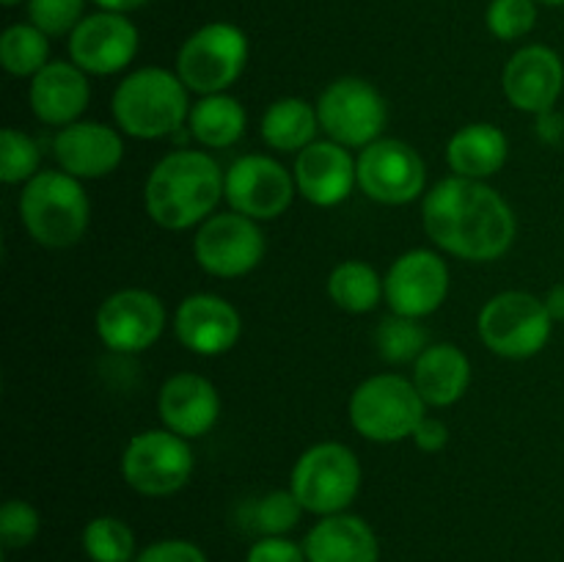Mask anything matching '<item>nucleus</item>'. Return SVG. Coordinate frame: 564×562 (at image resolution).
Masks as SVG:
<instances>
[{
    "label": "nucleus",
    "mask_w": 564,
    "mask_h": 562,
    "mask_svg": "<svg viewBox=\"0 0 564 562\" xmlns=\"http://www.w3.org/2000/svg\"><path fill=\"white\" fill-rule=\"evenodd\" d=\"M352 430L375 444H397L411 439L416 424L427 417V402L411 378L380 372L361 380L347 402Z\"/></svg>",
    "instance_id": "39448f33"
},
{
    "label": "nucleus",
    "mask_w": 564,
    "mask_h": 562,
    "mask_svg": "<svg viewBox=\"0 0 564 562\" xmlns=\"http://www.w3.org/2000/svg\"><path fill=\"white\" fill-rule=\"evenodd\" d=\"M28 22L50 39L69 36L86 17V0H28Z\"/></svg>",
    "instance_id": "f704fd0d"
},
{
    "label": "nucleus",
    "mask_w": 564,
    "mask_h": 562,
    "mask_svg": "<svg viewBox=\"0 0 564 562\" xmlns=\"http://www.w3.org/2000/svg\"><path fill=\"white\" fill-rule=\"evenodd\" d=\"M20 220L39 246L69 248L86 235L91 202L83 191V182L66 171H39L22 185Z\"/></svg>",
    "instance_id": "20e7f679"
},
{
    "label": "nucleus",
    "mask_w": 564,
    "mask_h": 562,
    "mask_svg": "<svg viewBox=\"0 0 564 562\" xmlns=\"http://www.w3.org/2000/svg\"><path fill=\"white\" fill-rule=\"evenodd\" d=\"M91 3L99 6V9H105V11H119V14H130V11L143 9L149 0H91Z\"/></svg>",
    "instance_id": "79ce46f5"
},
{
    "label": "nucleus",
    "mask_w": 564,
    "mask_h": 562,
    "mask_svg": "<svg viewBox=\"0 0 564 562\" xmlns=\"http://www.w3.org/2000/svg\"><path fill=\"white\" fill-rule=\"evenodd\" d=\"M485 25L499 42H518L538 25V0H490Z\"/></svg>",
    "instance_id": "473e14b6"
},
{
    "label": "nucleus",
    "mask_w": 564,
    "mask_h": 562,
    "mask_svg": "<svg viewBox=\"0 0 564 562\" xmlns=\"http://www.w3.org/2000/svg\"><path fill=\"white\" fill-rule=\"evenodd\" d=\"M430 345L433 342H430L422 320L402 317V314L391 312L375 328V350L386 364H394V367L397 364H413Z\"/></svg>",
    "instance_id": "7c9ffc66"
},
{
    "label": "nucleus",
    "mask_w": 564,
    "mask_h": 562,
    "mask_svg": "<svg viewBox=\"0 0 564 562\" xmlns=\"http://www.w3.org/2000/svg\"><path fill=\"white\" fill-rule=\"evenodd\" d=\"M246 562H308L303 543H295L286 534H262L248 549Z\"/></svg>",
    "instance_id": "4c0bfd02"
},
{
    "label": "nucleus",
    "mask_w": 564,
    "mask_h": 562,
    "mask_svg": "<svg viewBox=\"0 0 564 562\" xmlns=\"http://www.w3.org/2000/svg\"><path fill=\"white\" fill-rule=\"evenodd\" d=\"M411 441L422 452H430V455H433V452H441L449 444V428H446V422H441V419L424 417L422 422L416 424V430H413Z\"/></svg>",
    "instance_id": "58836bf2"
},
{
    "label": "nucleus",
    "mask_w": 564,
    "mask_h": 562,
    "mask_svg": "<svg viewBox=\"0 0 564 562\" xmlns=\"http://www.w3.org/2000/svg\"><path fill=\"white\" fill-rule=\"evenodd\" d=\"M449 295V264L430 248H411L391 262L383 275V298L402 317L424 320L438 312Z\"/></svg>",
    "instance_id": "4468645a"
},
{
    "label": "nucleus",
    "mask_w": 564,
    "mask_h": 562,
    "mask_svg": "<svg viewBox=\"0 0 564 562\" xmlns=\"http://www.w3.org/2000/svg\"><path fill=\"white\" fill-rule=\"evenodd\" d=\"M538 3H543V6H551V9H562V6H564V0H538Z\"/></svg>",
    "instance_id": "37998d69"
},
{
    "label": "nucleus",
    "mask_w": 564,
    "mask_h": 562,
    "mask_svg": "<svg viewBox=\"0 0 564 562\" xmlns=\"http://www.w3.org/2000/svg\"><path fill=\"white\" fill-rule=\"evenodd\" d=\"M308 562H380L375 529L352 512L325 516L303 538Z\"/></svg>",
    "instance_id": "5701e85b"
},
{
    "label": "nucleus",
    "mask_w": 564,
    "mask_h": 562,
    "mask_svg": "<svg viewBox=\"0 0 564 562\" xmlns=\"http://www.w3.org/2000/svg\"><path fill=\"white\" fill-rule=\"evenodd\" d=\"M361 463L347 444L319 441L301 452L292 466L290 488L301 499L303 510L325 518L347 512L361 490Z\"/></svg>",
    "instance_id": "423d86ee"
},
{
    "label": "nucleus",
    "mask_w": 564,
    "mask_h": 562,
    "mask_svg": "<svg viewBox=\"0 0 564 562\" xmlns=\"http://www.w3.org/2000/svg\"><path fill=\"white\" fill-rule=\"evenodd\" d=\"M246 108L231 94H207L193 102L191 116H187V130L207 149L235 147L246 136Z\"/></svg>",
    "instance_id": "bb28decb"
},
{
    "label": "nucleus",
    "mask_w": 564,
    "mask_h": 562,
    "mask_svg": "<svg viewBox=\"0 0 564 562\" xmlns=\"http://www.w3.org/2000/svg\"><path fill=\"white\" fill-rule=\"evenodd\" d=\"M292 174L297 196L314 207H339L350 198L352 187H358V169L350 149L330 138L308 143L303 152H297Z\"/></svg>",
    "instance_id": "6ab92c4d"
},
{
    "label": "nucleus",
    "mask_w": 564,
    "mask_h": 562,
    "mask_svg": "<svg viewBox=\"0 0 564 562\" xmlns=\"http://www.w3.org/2000/svg\"><path fill=\"white\" fill-rule=\"evenodd\" d=\"M501 91L521 114L540 116L554 110L564 91L562 55L549 44H527L516 50L501 72Z\"/></svg>",
    "instance_id": "f3484780"
},
{
    "label": "nucleus",
    "mask_w": 564,
    "mask_h": 562,
    "mask_svg": "<svg viewBox=\"0 0 564 562\" xmlns=\"http://www.w3.org/2000/svg\"><path fill=\"white\" fill-rule=\"evenodd\" d=\"M295 196V174L268 154H242L226 169L224 198L231 213L273 220L292 207Z\"/></svg>",
    "instance_id": "ddd939ff"
},
{
    "label": "nucleus",
    "mask_w": 564,
    "mask_h": 562,
    "mask_svg": "<svg viewBox=\"0 0 564 562\" xmlns=\"http://www.w3.org/2000/svg\"><path fill=\"white\" fill-rule=\"evenodd\" d=\"M303 505L292 488H279L264 494L253 507V523L262 534H290L301 523Z\"/></svg>",
    "instance_id": "72a5a7b5"
},
{
    "label": "nucleus",
    "mask_w": 564,
    "mask_h": 562,
    "mask_svg": "<svg viewBox=\"0 0 564 562\" xmlns=\"http://www.w3.org/2000/svg\"><path fill=\"white\" fill-rule=\"evenodd\" d=\"M191 441L165 428L143 430L127 441L121 452V477L135 494L149 499L174 496L193 477Z\"/></svg>",
    "instance_id": "1a4fd4ad"
},
{
    "label": "nucleus",
    "mask_w": 564,
    "mask_h": 562,
    "mask_svg": "<svg viewBox=\"0 0 564 562\" xmlns=\"http://www.w3.org/2000/svg\"><path fill=\"white\" fill-rule=\"evenodd\" d=\"M317 130V105L306 102L303 97L275 99L259 121V136L275 152H303L308 143H314Z\"/></svg>",
    "instance_id": "a878e982"
},
{
    "label": "nucleus",
    "mask_w": 564,
    "mask_h": 562,
    "mask_svg": "<svg viewBox=\"0 0 564 562\" xmlns=\"http://www.w3.org/2000/svg\"><path fill=\"white\" fill-rule=\"evenodd\" d=\"M538 119V136L540 141L549 143V147H560L564 141V119L554 110H545V114L534 116Z\"/></svg>",
    "instance_id": "ea45409f"
},
{
    "label": "nucleus",
    "mask_w": 564,
    "mask_h": 562,
    "mask_svg": "<svg viewBox=\"0 0 564 562\" xmlns=\"http://www.w3.org/2000/svg\"><path fill=\"white\" fill-rule=\"evenodd\" d=\"M411 380L427 408H449L466 397L471 383V361L452 342H433L413 361Z\"/></svg>",
    "instance_id": "b1692460"
},
{
    "label": "nucleus",
    "mask_w": 564,
    "mask_h": 562,
    "mask_svg": "<svg viewBox=\"0 0 564 562\" xmlns=\"http://www.w3.org/2000/svg\"><path fill=\"white\" fill-rule=\"evenodd\" d=\"M165 328V306L154 292L119 290L97 309V336L113 353H143Z\"/></svg>",
    "instance_id": "dca6fc26"
},
{
    "label": "nucleus",
    "mask_w": 564,
    "mask_h": 562,
    "mask_svg": "<svg viewBox=\"0 0 564 562\" xmlns=\"http://www.w3.org/2000/svg\"><path fill=\"white\" fill-rule=\"evenodd\" d=\"M91 99L88 75L72 61H50L39 75L31 77L28 102L33 116L47 127H69L80 121Z\"/></svg>",
    "instance_id": "4be33fe9"
},
{
    "label": "nucleus",
    "mask_w": 564,
    "mask_h": 562,
    "mask_svg": "<svg viewBox=\"0 0 564 562\" xmlns=\"http://www.w3.org/2000/svg\"><path fill=\"white\" fill-rule=\"evenodd\" d=\"M259 220L240 213H215L204 220L193 237V257L204 273L215 279H240L264 259Z\"/></svg>",
    "instance_id": "f8f14e48"
},
{
    "label": "nucleus",
    "mask_w": 564,
    "mask_h": 562,
    "mask_svg": "<svg viewBox=\"0 0 564 562\" xmlns=\"http://www.w3.org/2000/svg\"><path fill=\"white\" fill-rule=\"evenodd\" d=\"M53 154L58 169L75 180H102L124 160V141L102 121H75L55 132Z\"/></svg>",
    "instance_id": "aec40b11"
},
{
    "label": "nucleus",
    "mask_w": 564,
    "mask_h": 562,
    "mask_svg": "<svg viewBox=\"0 0 564 562\" xmlns=\"http://www.w3.org/2000/svg\"><path fill=\"white\" fill-rule=\"evenodd\" d=\"M543 301H545V309H549L551 320H554V323H564V281L551 287V290L545 292Z\"/></svg>",
    "instance_id": "a19ab883"
},
{
    "label": "nucleus",
    "mask_w": 564,
    "mask_h": 562,
    "mask_svg": "<svg viewBox=\"0 0 564 562\" xmlns=\"http://www.w3.org/2000/svg\"><path fill=\"white\" fill-rule=\"evenodd\" d=\"M20 3H28V0H3V6H9V9L11 6H20Z\"/></svg>",
    "instance_id": "c03bdc74"
},
{
    "label": "nucleus",
    "mask_w": 564,
    "mask_h": 562,
    "mask_svg": "<svg viewBox=\"0 0 564 562\" xmlns=\"http://www.w3.org/2000/svg\"><path fill=\"white\" fill-rule=\"evenodd\" d=\"M422 224L433 246L466 262L505 257L518 235L510 204L488 182L446 176L422 196Z\"/></svg>",
    "instance_id": "f257e3e1"
},
{
    "label": "nucleus",
    "mask_w": 564,
    "mask_h": 562,
    "mask_svg": "<svg viewBox=\"0 0 564 562\" xmlns=\"http://www.w3.org/2000/svg\"><path fill=\"white\" fill-rule=\"evenodd\" d=\"M0 64L11 77H33L50 64V36L33 22H14L0 36Z\"/></svg>",
    "instance_id": "c85d7f7f"
},
{
    "label": "nucleus",
    "mask_w": 564,
    "mask_h": 562,
    "mask_svg": "<svg viewBox=\"0 0 564 562\" xmlns=\"http://www.w3.org/2000/svg\"><path fill=\"white\" fill-rule=\"evenodd\" d=\"M174 334L182 347L204 358L229 353L242 336L240 312L226 298L193 292L176 306Z\"/></svg>",
    "instance_id": "a211bd4d"
},
{
    "label": "nucleus",
    "mask_w": 564,
    "mask_h": 562,
    "mask_svg": "<svg viewBox=\"0 0 564 562\" xmlns=\"http://www.w3.org/2000/svg\"><path fill=\"white\" fill-rule=\"evenodd\" d=\"M135 562H209L204 549H198L193 540L185 538H165L154 540L147 549L138 551Z\"/></svg>",
    "instance_id": "e433bc0d"
},
{
    "label": "nucleus",
    "mask_w": 564,
    "mask_h": 562,
    "mask_svg": "<svg viewBox=\"0 0 564 562\" xmlns=\"http://www.w3.org/2000/svg\"><path fill=\"white\" fill-rule=\"evenodd\" d=\"M42 532V516L25 499H9L0 507V543L6 551L28 549Z\"/></svg>",
    "instance_id": "c9c22d12"
},
{
    "label": "nucleus",
    "mask_w": 564,
    "mask_h": 562,
    "mask_svg": "<svg viewBox=\"0 0 564 562\" xmlns=\"http://www.w3.org/2000/svg\"><path fill=\"white\" fill-rule=\"evenodd\" d=\"M507 158H510V141L505 130L490 121L460 127L446 143V163L452 174L463 180H490L505 169Z\"/></svg>",
    "instance_id": "393cba45"
},
{
    "label": "nucleus",
    "mask_w": 564,
    "mask_h": 562,
    "mask_svg": "<svg viewBox=\"0 0 564 562\" xmlns=\"http://www.w3.org/2000/svg\"><path fill=\"white\" fill-rule=\"evenodd\" d=\"M158 413L163 428L193 441L207 435L220 419V395L209 378L198 372H176L160 386Z\"/></svg>",
    "instance_id": "412c9836"
},
{
    "label": "nucleus",
    "mask_w": 564,
    "mask_h": 562,
    "mask_svg": "<svg viewBox=\"0 0 564 562\" xmlns=\"http://www.w3.org/2000/svg\"><path fill=\"white\" fill-rule=\"evenodd\" d=\"M554 320L545 301L521 290H507L490 298L477 317V334L490 353L512 361L532 358L549 345Z\"/></svg>",
    "instance_id": "6e6552de"
},
{
    "label": "nucleus",
    "mask_w": 564,
    "mask_h": 562,
    "mask_svg": "<svg viewBox=\"0 0 564 562\" xmlns=\"http://www.w3.org/2000/svg\"><path fill=\"white\" fill-rule=\"evenodd\" d=\"M66 42H69L72 64L80 66L88 77H108L132 64L141 36L135 22L127 14L99 9L83 17Z\"/></svg>",
    "instance_id": "2eb2a0df"
},
{
    "label": "nucleus",
    "mask_w": 564,
    "mask_h": 562,
    "mask_svg": "<svg viewBox=\"0 0 564 562\" xmlns=\"http://www.w3.org/2000/svg\"><path fill=\"white\" fill-rule=\"evenodd\" d=\"M42 149L28 132L6 127L0 132V180L6 185H25L39 174Z\"/></svg>",
    "instance_id": "2f4dec72"
},
{
    "label": "nucleus",
    "mask_w": 564,
    "mask_h": 562,
    "mask_svg": "<svg viewBox=\"0 0 564 562\" xmlns=\"http://www.w3.org/2000/svg\"><path fill=\"white\" fill-rule=\"evenodd\" d=\"M358 187L372 202L386 207H402L424 196L427 169L411 143L400 138H378L356 158Z\"/></svg>",
    "instance_id": "9b49d317"
},
{
    "label": "nucleus",
    "mask_w": 564,
    "mask_h": 562,
    "mask_svg": "<svg viewBox=\"0 0 564 562\" xmlns=\"http://www.w3.org/2000/svg\"><path fill=\"white\" fill-rule=\"evenodd\" d=\"M187 86L176 72L163 66H141L116 86L110 110L124 136L154 141L180 130L191 116Z\"/></svg>",
    "instance_id": "7ed1b4c3"
},
{
    "label": "nucleus",
    "mask_w": 564,
    "mask_h": 562,
    "mask_svg": "<svg viewBox=\"0 0 564 562\" xmlns=\"http://www.w3.org/2000/svg\"><path fill=\"white\" fill-rule=\"evenodd\" d=\"M319 130L347 149H364L383 138L389 105L364 77H336L317 99Z\"/></svg>",
    "instance_id": "9d476101"
},
{
    "label": "nucleus",
    "mask_w": 564,
    "mask_h": 562,
    "mask_svg": "<svg viewBox=\"0 0 564 562\" xmlns=\"http://www.w3.org/2000/svg\"><path fill=\"white\" fill-rule=\"evenodd\" d=\"M218 160L202 149H176L152 165L143 182V209L160 229L185 231L215 215L224 198Z\"/></svg>",
    "instance_id": "f03ea898"
},
{
    "label": "nucleus",
    "mask_w": 564,
    "mask_h": 562,
    "mask_svg": "<svg viewBox=\"0 0 564 562\" xmlns=\"http://www.w3.org/2000/svg\"><path fill=\"white\" fill-rule=\"evenodd\" d=\"M248 64V36L235 22H207L182 42L176 53V75L187 91L207 97L226 94Z\"/></svg>",
    "instance_id": "0eeeda50"
},
{
    "label": "nucleus",
    "mask_w": 564,
    "mask_h": 562,
    "mask_svg": "<svg viewBox=\"0 0 564 562\" xmlns=\"http://www.w3.org/2000/svg\"><path fill=\"white\" fill-rule=\"evenodd\" d=\"M83 554L91 562H135V532L116 516H97L80 532Z\"/></svg>",
    "instance_id": "c756f323"
},
{
    "label": "nucleus",
    "mask_w": 564,
    "mask_h": 562,
    "mask_svg": "<svg viewBox=\"0 0 564 562\" xmlns=\"http://www.w3.org/2000/svg\"><path fill=\"white\" fill-rule=\"evenodd\" d=\"M328 298L347 314H367L383 298V279L364 259H345L328 275Z\"/></svg>",
    "instance_id": "cd10ccee"
}]
</instances>
